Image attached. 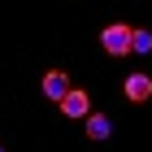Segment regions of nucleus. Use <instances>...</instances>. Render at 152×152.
Listing matches in <instances>:
<instances>
[{"label":"nucleus","instance_id":"nucleus-1","mask_svg":"<svg viewBox=\"0 0 152 152\" xmlns=\"http://www.w3.org/2000/svg\"><path fill=\"white\" fill-rule=\"evenodd\" d=\"M130 35H135V26L126 22H113L100 31V48H104L109 57H130Z\"/></svg>","mask_w":152,"mask_h":152},{"label":"nucleus","instance_id":"nucleus-2","mask_svg":"<svg viewBox=\"0 0 152 152\" xmlns=\"http://www.w3.org/2000/svg\"><path fill=\"white\" fill-rule=\"evenodd\" d=\"M122 96H126L130 104H148L152 100V78L148 74H130V78L122 83Z\"/></svg>","mask_w":152,"mask_h":152},{"label":"nucleus","instance_id":"nucleus-3","mask_svg":"<svg viewBox=\"0 0 152 152\" xmlns=\"http://www.w3.org/2000/svg\"><path fill=\"white\" fill-rule=\"evenodd\" d=\"M57 104H61V113H65V117H87V113H91V96L78 91V87H70Z\"/></svg>","mask_w":152,"mask_h":152},{"label":"nucleus","instance_id":"nucleus-4","mask_svg":"<svg viewBox=\"0 0 152 152\" xmlns=\"http://www.w3.org/2000/svg\"><path fill=\"white\" fill-rule=\"evenodd\" d=\"M65 91H70V74H65V70H48L44 74V96H48V100H61Z\"/></svg>","mask_w":152,"mask_h":152},{"label":"nucleus","instance_id":"nucleus-5","mask_svg":"<svg viewBox=\"0 0 152 152\" xmlns=\"http://www.w3.org/2000/svg\"><path fill=\"white\" fill-rule=\"evenodd\" d=\"M109 135H113V122H109L104 113H87V139H109Z\"/></svg>","mask_w":152,"mask_h":152},{"label":"nucleus","instance_id":"nucleus-6","mask_svg":"<svg viewBox=\"0 0 152 152\" xmlns=\"http://www.w3.org/2000/svg\"><path fill=\"white\" fill-rule=\"evenodd\" d=\"M130 52L148 57V52H152V31H135V35H130Z\"/></svg>","mask_w":152,"mask_h":152}]
</instances>
